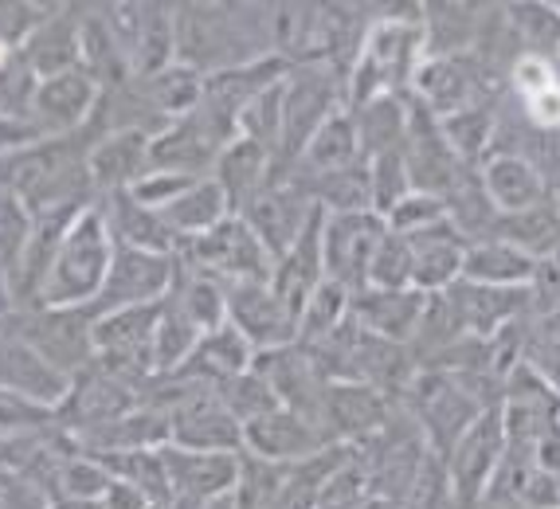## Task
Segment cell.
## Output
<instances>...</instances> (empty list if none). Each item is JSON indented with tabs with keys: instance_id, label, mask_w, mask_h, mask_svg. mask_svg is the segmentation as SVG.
I'll return each instance as SVG.
<instances>
[{
	"instance_id": "6da1fadb",
	"label": "cell",
	"mask_w": 560,
	"mask_h": 509,
	"mask_svg": "<svg viewBox=\"0 0 560 509\" xmlns=\"http://www.w3.org/2000/svg\"><path fill=\"white\" fill-rule=\"evenodd\" d=\"M177 63L208 74L271 59V4H173Z\"/></svg>"
},
{
	"instance_id": "7a4b0ae2",
	"label": "cell",
	"mask_w": 560,
	"mask_h": 509,
	"mask_svg": "<svg viewBox=\"0 0 560 509\" xmlns=\"http://www.w3.org/2000/svg\"><path fill=\"white\" fill-rule=\"evenodd\" d=\"M482 384H502L494 372H443V369H420L411 377L404 392L411 427L420 431L423 447L431 454L447 459L455 443L467 436L475 419L490 412V400L482 396Z\"/></svg>"
},
{
	"instance_id": "3957f363",
	"label": "cell",
	"mask_w": 560,
	"mask_h": 509,
	"mask_svg": "<svg viewBox=\"0 0 560 509\" xmlns=\"http://www.w3.org/2000/svg\"><path fill=\"white\" fill-rule=\"evenodd\" d=\"M428 59L423 51V24L420 9L411 12H384L373 16L361 51L346 71V99L349 106H361L381 94H411V79Z\"/></svg>"
},
{
	"instance_id": "277c9868",
	"label": "cell",
	"mask_w": 560,
	"mask_h": 509,
	"mask_svg": "<svg viewBox=\"0 0 560 509\" xmlns=\"http://www.w3.org/2000/svg\"><path fill=\"white\" fill-rule=\"evenodd\" d=\"M110 259L114 240L106 232L103 212H98V204H86L59 243L56 263L39 290V305H91L103 290Z\"/></svg>"
},
{
	"instance_id": "5b68a950",
	"label": "cell",
	"mask_w": 560,
	"mask_h": 509,
	"mask_svg": "<svg viewBox=\"0 0 560 509\" xmlns=\"http://www.w3.org/2000/svg\"><path fill=\"white\" fill-rule=\"evenodd\" d=\"M346 74L329 63H306V67H287L282 74V149L279 165L282 173L299 165L302 149L310 138L334 118L337 111H346Z\"/></svg>"
},
{
	"instance_id": "8992f818",
	"label": "cell",
	"mask_w": 560,
	"mask_h": 509,
	"mask_svg": "<svg viewBox=\"0 0 560 509\" xmlns=\"http://www.w3.org/2000/svg\"><path fill=\"white\" fill-rule=\"evenodd\" d=\"M173 259L185 270L212 278L220 287H235V282H271L275 259L267 255L255 232L240 216H228L224 223H215L212 232L185 240Z\"/></svg>"
},
{
	"instance_id": "52a82bcc",
	"label": "cell",
	"mask_w": 560,
	"mask_h": 509,
	"mask_svg": "<svg viewBox=\"0 0 560 509\" xmlns=\"http://www.w3.org/2000/svg\"><path fill=\"white\" fill-rule=\"evenodd\" d=\"M12 334H20L51 369L75 380L94 365V314L86 305H36L20 310Z\"/></svg>"
},
{
	"instance_id": "ba28073f",
	"label": "cell",
	"mask_w": 560,
	"mask_h": 509,
	"mask_svg": "<svg viewBox=\"0 0 560 509\" xmlns=\"http://www.w3.org/2000/svg\"><path fill=\"white\" fill-rule=\"evenodd\" d=\"M103 16L118 36L133 79H150L177 63V39H173V4L130 0V4H103Z\"/></svg>"
},
{
	"instance_id": "9c48e42d",
	"label": "cell",
	"mask_w": 560,
	"mask_h": 509,
	"mask_svg": "<svg viewBox=\"0 0 560 509\" xmlns=\"http://www.w3.org/2000/svg\"><path fill=\"white\" fill-rule=\"evenodd\" d=\"M388 223L376 212H322V270L329 282L361 294L369 287V263L376 243L384 240Z\"/></svg>"
},
{
	"instance_id": "30bf717a",
	"label": "cell",
	"mask_w": 560,
	"mask_h": 509,
	"mask_svg": "<svg viewBox=\"0 0 560 509\" xmlns=\"http://www.w3.org/2000/svg\"><path fill=\"white\" fill-rule=\"evenodd\" d=\"M318 216H322L318 204L290 181V173H282V176H275L259 196H252V200L243 204L240 220L252 228L255 240L267 247V255L279 259V255H287V251L306 235V228L318 220Z\"/></svg>"
},
{
	"instance_id": "8fae6325",
	"label": "cell",
	"mask_w": 560,
	"mask_h": 509,
	"mask_svg": "<svg viewBox=\"0 0 560 509\" xmlns=\"http://www.w3.org/2000/svg\"><path fill=\"white\" fill-rule=\"evenodd\" d=\"M173 275H177V259L173 255L114 247L103 290H98V298L86 310L94 317H103L114 314V310H133V305H158L168 294V287H173Z\"/></svg>"
},
{
	"instance_id": "7c38bea8",
	"label": "cell",
	"mask_w": 560,
	"mask_h": 509,
	"mask_svg": "<svg viewBox=\"0 0 560 509\" xmlns=\"http://www.w3.org/2000/svg\"><path fill=\"white\" fill-rule=\"evenodd\" d=\"M505 459V424H502V407H490L475 419L467 436L458 439L455 451L443 459L451 478V490L463 506H475L490 494L498 471H502Z\"/></svg>"
},
{
	"instance_id": "4fadbf2b",
	"label": "cell",
	"mask_w": 560,
	"mask_h": 509,
	"mask_svg": "<svg viewBox=\"0 0 560 509\" xmlns=\"http://www.w3.org/2000/svg\"><path fill=\"white\" fill-rule=\"evenodd\" d=\"M255 372H259L267 384H271L275 400H279L287 412H299L310 424H322V404H326L329 380L318 369L314 352L306 345L290 342L282 349L255 352Z\"/></svg>"
},
{
	"instance_id": "5bb4252c",
	"label": "cell",
	"mask_w": 560,
	"mask_h": 509,
	"mask_svg": "<svg viewBox=\"0 0 560 509\" xmlns=\"http://www.w3.org/2000/svg\"><path fill=\"white\" fill-rule=\"evenodd\" d=\"M98 94L103 91L79 67L75 71L51 74V79H39L28 111L32 130L39 138H75V134H83L91 126Z\"/></svg>"
},
{
	"instance_id": "9a60e30c",
	"label": "cell",
	"mask_w": 560,
	"mask_h": 509,
	"mask_svg": "<svg viewBox=\"0 0 560 509\" xmlns=\"http://www.w3.org/2000/svg\"><path fill=\"white\" fill-rule=\"evenodd\" d=\"M228 302V325H235L243 342L255 352L282 349V345L299 342V317L271 290V282H235L224 287Z\"/></svg>"
},
{
	"instance_id": "2e32d148",
	"label": "cell",
	"mask_w": 560,
	"mask_h": 509,
	"mask_svg": "<svg viewBox=\"0 0 560 509\" xmlns=\"http://www.w3.org/2000/svg\"><path fill=\"white\" fill-rule=\"evenodd\" d=\"M165 463L168 494L173 506H208L235 490L240 478V454H215V451H180V447H161Z\"/></svg>"
},
{
	"instance_id": "e0dca14e",
	"label": "cell",
	"mask_w": 560,
	"mask_h": 509,
	"mask_svg": "<svg viewBox=\"0 0 560 509\" xmlns=\"http://www.w3.org/2000/svg\"><path fill=\"white\" fill-rule=\"evenodd\" d=\"M451 317H455L458 334L467 337H498L502 329H510L514 322H522V314L533 305L529 290H502V287H482V282H467L458 278L443 290Z\"/></svg>"
},
{
	"instance_id": "ac0fdd59",
	"label": "cell",
	"mask_w": 560,
	"mask_h": 509,
	"mask_svg": "<svg viewBox=\"0 0 560 509\" xmlns=\"http://www.w3.org/2000/svg\"><path fill=\"white\" fill-rule=\"evenodd\" d=\"M329 447V439L322 436L318 424H310L299 412H287V407H275L267 416L243 424V454L262 459V463L275 466H299L306 459Z\"/></svg>"
},
{
	"instance_id": "d6986e66",
	"label": "cell",
	"mask_w": 560,
	"mask_h": 509,
	"mask_svg": "<svg viewBox=\"0 0 560 509\" xmlns=\"http://www.w3.org/2000/svg\"><path fill=\"white\" fill-rule=\"evenodd\" d=\"M393 416V396H384L369 384H329L318 427L329 443L357 447L364 439H373Z\"/></svg>"
},
{
	"instance_id": "ffe728a7",
	"label": "cell",
	"mask_w": 560,
	"mask_h": 509,
	"mask_svg": "<svg viewBox=\"0 0 560 509\" xmlns=\"http://www.w3.org/2000/svg\"><path fill=\"white\" fill-rule=\"evenodd\" d=\"M67 389H71V380L59 369H51L24 337L12 334V329L0 334V392H12L28 404L56 412L67 400Z\"/></svg>"
},
{
	"instance_id": "44dd1931",
	"label": "cell",
	"mask_w": 560,
	"mask_h": 509,
	"mask_svg": "<svg viewBox=\"0 0 560 509\" xmlns=\"http://www.w3.org/2000/svg\"><path fill=\"white\" fill-rule=\"evenodd\" d=\"M150 134L118 130L98 134L86 146V173H91L94 200L110 193H126L145 169H150Z\"/></svg>"
},
{
	"instance_id": "7402d4cb",
	"label": "cell",
	"mask_w": 560,
	"mask_h": 509,
	"mask_svg": "<svg viewBox=\"0 0 560 509\" xmlns=\"http://www.w3.org/2000/svg\"><path fill=\"white\" fill-rule=\"evenodd\" d=\"M411 99L431 118H447L478 102V74L467 56H428L411 79Z\"/></svg>"
},
{
	"instance_id": "603a6c76",
	"label": "cell",
	"mask_w": 560,
	"mask_h": 509,
	"mask_svg": "<svg viewBox=\"0 0 560 509\" xmlns=\"http://www.w3.org/2000/svg\"><path fill=\"white\" fill-rule=\"evenodd\" d=\"M478 185H482L486 200L494 204L498 216L525 212V208H537V204L549 200L545 173L522 153H490L478 165Z\"/></svg>"
},
{
	"instance_id": "cb8c5ba5",
	"label": "cell",
	"mask_w": 560,
	"mask_h": 509,
	"mask_svg": "<svg viewBox=\"0 0 560 509\" xmlns=\"http://www.w3.org/2000/svg\"><path fill=\"white\" fill-rule=\"evenodd\" d=\"M411 247V287L420 294H443L451 282L463 278V259H467V240L451 228L447 220L431 223L423 232L404 235Z\"/></svg>"
},
{
	"instance_id": "d4e9b609",
	"label": "cell",
	"mask_w": 560,
	"mask_h": 509,
	"mask_svg": "<svg viewBox=\"0 0 560 509\" xmlns=\"http://www.w3.org/2000/svg\"><path fill=\"white\" fill-rule=\"evenodd\" d=\"M16 56L28 63L36 79L75 71L79 67V12L75 9H44L28 39L16 47Z\"/></svg>"
},
{
	"instance_id": "484cf974",
	"label": "cell",
	"mask_w": 560,
	"mask_h": 509,
	"mask_svg": "<svg viewBox=\"0 0 560 509\" xmlns=\"http://www.w3.org/2000/svg\"><path fill=\"white\" fill-rule=\"evenodd\" d=\"M98 212H103L106 232H110L114 247L130 251H153V255H177V240L165 228L158 208H145L130 193H110L98 196Z\"/></svg>"
},
{
	"instance_id": "4316f807",
	"label": "cell",
	"mask_w": 560,
	"mask_h": 509,
	"mask_svg": "<svg viewBox=\"0 0 560 509\" xmlns=\"http://www.w3.org/2000/svg\"><path fill=\"white\" fill-rule=\"evenodd\" d=\"M423 302L428 294L420 290H361V294L349 298V317H353L361 329H369L373 337L384 342L408 345L416 325H420Z\"/></svg>"
},
{
	"instance_id": "83f0119b",
	"label": "cell",
	"mask_w": 560,
	"mask_h": 509,
	"mask_svg": "<svg viewBox=\"0 0 560 509\" xmlns=\"http://www.w3.org/2000/svg\"><path fill=\"white\" fill-rule=\"evenodd\" d=\"M252 365H255V349L243 342V334L235 325L224 322V325H215V329H208V334L192 345V352H188L185 365H180L173 377L212 389V384H224V380L247 372Z\"/></svg>"
},
{
	"instance_id": "f1b7e54d",
	"label": "cell",
	"mask_w": 560,
	"mask_h": 509,
	"mask_svg": "<svg viewBox=\"0 0 560 509\" xmlns=\"http://www.w3.org/2000/svg\"><path fill=\"white\" fill-rule=\"evenodd\" d=\"M275 176H282L279 161L247 138H235L232 146L220 153V161H215V169H212V181L224 188L232 216H240L243 204L252 200V196H259Z\"/></svg>"
},
{
	"instance_id": "f546056e",
	"label": "cell",
	"mask_w": 560,
	"mask_h": 509,
	"mask_svg": "<svg viewBox=\"0 0 560 509\" xmlns=\"http://www.w3.org/2000/svg\"><path fill=\"white\" fill-rule=\"evenodd\" d=\"M79 71L91 74L98 91H118L133 79L126 51L106 24L103 9L79 12Z\"/></svg>"
},
{
	"instance_id": "4dcf8cb0",
	"label": "cell",
	"mask_w": 560,
	"mask_h": 509,
	"mask_svg": "<svg viewBox=\"0 0 560 509\" xmlns=\"http://www.w3.org/2000/svg\"><path fill=\"white\" fill-rule=\"evenodd\" d=\"M322 278H326V270H322V216H318V220L306 228V235H302L287 255L275 259L271 290L290 305V310H294V317H299L302 305H306V298L318 290Z\"/></svg>"
},
{
	"instance_id": "1f68e13d",
	"label": "cell",
	"mask_w": 560,
	"mask_h": 509,
	"mask_svg": "<svg viewBox=\"0 0 560 509\" xmlns=\"http://www.w3.org/2000/svg\"><path fill=\"white\" fill-rule=\"evenodd\" d=\"M228 216H232V208H228V196H224V188L215 185L212 176H200V181H192V185H188L177 200L161 208V220H165V228L173 232L177 247L185 240H197V235L212 232L215 223H224Z\"/></svg>"
},
{
	"instance_id": "d6a6232c",
	"label": "cell",
	"mask_w": 560,
	"mask_h": 509,
	"mask_svg": "<svg viewBox=\"0 0 560 509\" xmlns=\"http://www.w3.org/2000/svg\"><path fill=\"white\" fill-rule=\"evenodd\" d=\"M349 114H353L364 161L381 158V153H400L404 138H408L411 102L404 106L400 94H381V99H369L361 106H349Z\"/></svg>"
},
{
	"instance_id": "836d02e7",
	"label": "cell",
	"mask_w": 560,
	"mask_h": 509,
	"mask_svg": "<svg viewBox=\"0 0 560 509\" xmlns=\"http://www.w3.org/2000/svg\"><path fill=\"white\" fill-rule=\"evenodd\" d=\"M494 240L510 243L533 263H545L552 255H560V208L557 200H545L537 208H525V212H510L494 220Z\"/></svg>"
},
{
	"instance_id": "e575fe53",
	"label": "cell",
	"mask_w": 560,
	"mask_h": 509,
	"mask_svg": "<svg viewBox=\"0 0 560 509\" xmlns=\"http://www.w3.org/2000/svg\"><path fill=\"white\" fill-rule=\"evenodd\" d=\"M533 270H537V263L525 259L522 251L494 240V235L467 243V259H463V278L467 282H482V287H502V290H529Z\"/></svg>"
},
{
	"instance_id": "d590c367",
	"label": "cell",
	"mask_w": 560,
	"mask_h": 509,
	"mask_svg": "<svg viewBox=\"0 0 560 509\" xmlns=\"http://www.w3.org/2000/svg\"><path fill=\"white\" fill-rule=\"evenodd\" d=\"M364 165V153H361V141H357V126H353V114L337 111L334 118L322 126L310 146L302 149L299 165L290 169V173H302V176H318V173H341V169H357Z\"/></svg>"
},
{
	"instance_id": "8d00e7d4",
	"label": "cell",
	"mask_w": 560,
	"mask_h": 509,
	"mask_svg": "<svg viewBox=\"0 0 560 509\" xmlns=\"http://www.w3.org/2000/svg\"><path fill=\"white\" fill-rule=\"evenodd\" d=\"M133 86H138L141 102L153 111V118H158L161 126H168V122H177L197 111L200 94H205V74L185 63H173V67H165V71L150 74V79H133Z\"/></svg>"
},
{
	"instance_id": "74e56055",
	"label": "cell",
	"mask_w": 560,
	"mask_h": 509,
	"mask_svg": "<svg viewBox=\"0 0 560 509\" xmlns=\"http://www.w3.org/2000/svg\"><path fill=\"white\" fill-rule=\"evenodd\" d=\"M443 141L455 153L463 165H482L490 153H494V138H498V114L486 106V102H475L467 111H455L447 118H435Z\"/></svg>"
},
{
	"instance_id": "f35d334b",
	"label": "cell",
	"mask_w": 560,
	"mask_h": 509,
	"mask_svg": "<svg viewBox=\"0 0 560 509\" xmlns=\"http://www.w3.org/2000/svg\"><path fill=\"white\" fill-rule=\"evenodd\" d=\"M232 509H294L290 506L287 466L240 454V478H235L232 490Z\"/></svg>"
},
{
	"instance_id": "ab89813d",
	"label": "cell",
	"mask_w": 560,
	"mask_h": 509,
	"mask_svg": "<svg viewBox=\"0 0 560 509\" xmlns=\"http://www.w3.org/2000/svg\"><path fill=\"white\" fill-rule=\"evenodd\" d=\"M106 486H110V471L94 454L67 451L47 478V498L51 506L56 501H103Z\"/></svg>"
},
{
	"instance_id": "60d3db41",
	"label": "cell",
	"mask_w": 560,
	"mask_h": 509,
	"mask_svg": "<svg viewBox=\"0 0 560 509\" xmlns=\"http://www.w3.org/2000/svg\"><path fill=\"white\" fill-rule=\"evenodd\" d=\"M98 463L110 471V478L126 482L133 490H141L153 506H168L173 494H168L165 463H161V447L153 451H118V454H94Z\"/></svg>"
},
{
	"instance_id": "b9f144b4",
	"label": "cell",
	"mask_w": 560,
	"mask_h": 509,
	"mask_svg": "<svg viewBox=\"0 0 560 509\" xmlns=\"http://www.w3.org/2000/svg\"><path fill=\"white\" fill-rule=\"evenodd\" d=\"M240 138L255 141V146L267 149V153L279 161V149H282V79H275L271 86H262V91L243 106Z\"/></svg>"
},
{
	"instance_id": "7bdbcfd3",
	"label": "cell",
	"mask_w": 560,
	"mask_h": 509,
	"mask_svg": "<svg viewBox=\"0 0 560 509\" xmlns=\"http://www.w3.org/2000/svg\"><path fill=\"white\" fill-rule=\"evenodd\" d=\"M349 290L337 287V282H329V278H322L318 290L306 298V305H302L299 314V345H318L322 337H329L337 329V325L349 317Z\"/></svg>"
},
{
	"instance_id": "ee69618b",
	"label": "cell",
	"mask_w": 560,
	"mask_h": 509,
	"mask_svg": "<svg viewBox=\"0 0 560 509\" xmlns=\"http://www.w3.org/2000/svg\"><path fill=\"white\" fill-rule=\"evenodd\" d=\"M505 20L514 24L517 39L529 47V56L549 59L560 51V9L557 4H510Z\"/></svg>"
},
{
	"instance_id": "f6af8a7d",
	"label": "cell",
	"mask_w": 560,
	"mask_h": 509,
	"mask_svg": "<svg viewBox=\"0 0 560 509\" xmlns=\"http://www.w3.org/2000/svg\"><path fill=\"white\" fill-rule=\"evenodd\" d=\"M212 392L224 400V407L240 419V424H252V419H259V416H267V412H275V407H282L279 400H275L271 384L255 372V365L247 372H240V377L224 380V384H212Z\"/></svg>"
},
{
	"instance_id": "bcb514c9",
	"label": "cell",
	"mask_w": 560,
	"mask_h": 509,
	"mask_svg": "<svg viewBox=\"0 0 560 509\" xmlns=\"http://www.w3.org/2000/svg\"><path fill=\"white\" fill-rule=\"evenodd\" d=\"M369 287L373 290H416L411 287V247L400 232H384V240L376 243L373 263H369Z\"/></svg>"
},
{
	"instance_id": "7dc6e473",
	"label": "cell",
	"mask_w": 560,
	"mask_h": 509,
	"mask_svg": "<svg viewBox=\"0 0 560 509\" xmlns=\"http://www.w3.org/2000/svg\"><path fill=\"white\" fill-rule=\"evenodd\" d=\"M369 169V193H373V212L388 216L404 196L411 193V181H408V169H404V158L400 153H381V158L364 161Z\"/></svg>"
},
{
	"instance_id": "c3c4849f",
	"label": "cell",
	"mask_w": 560,
	"mask_h": 509,
	"mask_svg": "<svg viewBox=\"0 0 560 509\" xmlns=\"http://www.w3.org/2000/svg\"><path fill=\"white\" fill-rule=\"evenodd\" d=\"M28 232H32L28 204L20 200L12 188H0V270H4V275H9V267L16 263Z\"/></svg>"
},
{
	"instance_id": "681fc988",
	"label": "cell",
	"mask_w": 560,
	"mask_h": 509,
	"mask_svg": "<svg viewBox=\"0 0 560 509\" xmlns=\"http://www.w3.org/2000/svg\"><path fill=\"white\" fill-rule=\"evenodd\" d=\"M443 220H447V204H443V196H431V193H408L393 212L384 216L388 232H400V235L423 232V228Z\"/></svg>"
},
{
	"instance_id": "f907efd6",
	"label": "cell",
	"mask_w": 560,
	"mask_h": 509,
	"mask_svg": "<svg viewBox=\"0 0 560 509\" xmlns=\"http://www.w3.org/2000/svg\"><path fill=\"white\" fill-rule=\"evenodd\" d=\"M525 365L560 396V317L533 329L529 345H525Z\"/></svg>"
},
{
	"instance_id": "816d5d0a",
	"label": "cell",
	"mask_w": 560,
	"mask_h": 509,
	"mask_svg": "<svg viewBox=\"0 0 560 509\" xmlns=\"http://www.w3.org/2000/svg\"><path fill=\"white\" fill-rule=\"evenodd\" d=\"M192 181H200V176H185V173H168V169H145V173L133 181L126 193L133 196L138 204H145V208H165V204H173L180 193H185Z\"/></svg>"
},
{
	"instance_id": "f5cc1de1",
	"label": "cell",
	"mask_w": 560,
	"mask_h": 509,
	"mask_svg": "<svg viewBox=\"0 0 560 509\" xmlns=\"http://www.w3.org/2000/svg\"><path fill=\"white\" fill-rule=\"evenodd\" d=\"M0 509H51V498L36 482L0 471Z\"/></svg>"
},
{
	"instance_id": "db71d44e",
	"label": "cell",
	"mask_w": 560,
	"mask_h": 509,
	"mask_svg": "<svg viewBox=\"0 0 560 509\" xmlns=\"http://www.w3.org/2000/svg\"><path fill=\"white\" fill-rule=\"evenodd\" d=\"M103 509H150L153 501L145 498L141 490H133V486H126V482L110 478V486H106L103 501H98Z\"/></svg>"
},
{
	"instance_id": "11a10c76",
	"label": "cell",
	"mask_w": 560,
	"mask_h": 509,
	"mask_svg": "<svg viewBox=\"0 0 560 509\" xmlns=\"http://www.w3.org/2000/svg\"><path fill=\"white\" fill-rule=\"evenodd\" d=\"M557 208H560V200H557Z\"/></svg>"
}]
</instances>
